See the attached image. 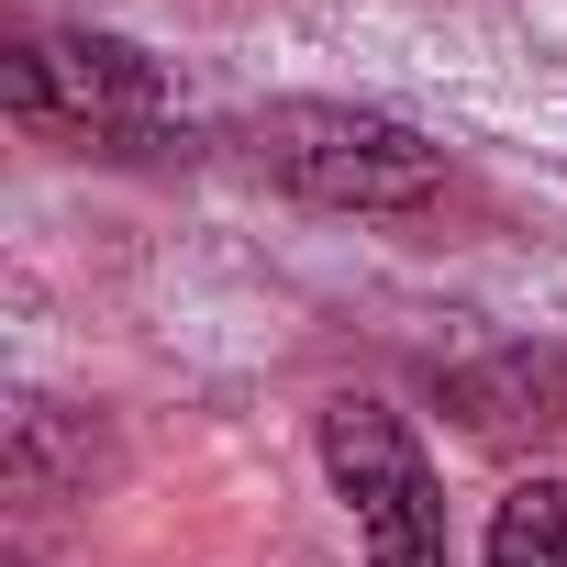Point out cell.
I'll use <instances>...</instances> for the list:
<instances>
[{"label": "cell", "mask_w": 567, "mask_h": 567, "mask_svg": "<svg viewBox=\"0 0 567 567\" xmlns=\"http://www.w3.org/2000/svg\"><path fill=\"white\" fill-rule=\"evenodd\" d=\"M256 167L278 178V189H301V200H323V212H412V200H434V178H445V156L412 134V123H390V112H346V101H278V112H256Z\"/></svg>", "instance_id": "1"}, {"label": "cell", "mask_w": 567, "mask_h": 567, "mask_svg": "<svg viewBox=\"0 0 567 567\" xmlns=\"http://www.w3.org/2000/svg\"><path fill=\"white\" fill-rule=\"evenodd\" d=\"M323 467L357 512L368 567H445V501H434V467H423V445L401 434L390 401H334L323 412Z\"/></svg>", "instance_id": "2"}, {"label": "cell", "mask_w": 567, "mask_h": 567, "mask_svg": "<svg viewBox=\"0 0 567 567\" xmlns=\"http://www.w3.org/2000/svg\"><path fill=\"white\" fill-rule=\"evenodd\" d=\"M12 112L68 123L90 145H145V134H167V79L123 34H34V45H12Z\"/></svg>", "instance_id": "3"}, {"label": "cell", "mask_w": 567, "mask_h": 567, "mask_svg": "<svg viewBox=\"0 0 567 567\" xmlns=\"http://www.w3.org/2000/svg\"><path fill=\"white\" fill-rule=\"evenodd\" d=\"M445 390H456V412H467L478 434H556V423H567V357H534V346L478 357V368H456Z\"/></svg>", "instance_id": "4"}, {"label": "cell", "mask_w": 567, "mask_h": 567, "mask_svg": "<svg viewBox=\"0 0 567 567\" xmlns=\"http://www.w3.org/2000/svg\"><path fill=\"white\" fill-rule=\"evenodd\" d=\"M489 567H567V489L534 478L489 512Z\"/></svg>", "instance_id": "5"}]
</instances>
